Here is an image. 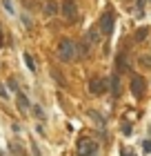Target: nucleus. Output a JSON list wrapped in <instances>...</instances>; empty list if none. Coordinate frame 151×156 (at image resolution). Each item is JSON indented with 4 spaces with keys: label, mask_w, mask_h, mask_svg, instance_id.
I'll list each match as a JSON object with an SVG mask.
<instances>
[{
    "label": "nucleus",
    "mask_w": 151,
    "mask_h": 156,
    "mask_svg": "<svg viewBox=\"0 0 151 156\" xmlns=\"http://www.w3.org/2000/svg\"><path fill=\"white\" fill-rule=\"evenodd\" d=\"M56 54H58V58H60L62 62H69V60L78 58V54H76V42L69 40V38L60 40V42H58V49H56Z\"/></svg>",
    "instance_id": "obj_1"
},
{
    "label": "nucleus",
    "mask_w": 151,
    "mask_h": 156,
    "mask_svg": "<svg viewBox=\"0 0 151 156\" xmlns=\"http://www.w3.org/2000/svg\"><path fill=\"white\" fill-rule=\"evenodd\" d=\"M60 11H62V18L67 20V23H76L78 20V7H76L74 0H64Z\"/></svg>",
    "instance_id": "obj_2"
},
{
    "label": "nucleus",
    "mask_w": 151,
    "mask_h": 156,
    "mask_svg": "<svg viewBox=\"0 0 151 156\" xmlns=\"http://www.w3.org/2000/svg\"><path fill=\"white\" fill-rule=\"evenodd\" d=\"M78 154L80 156H98V145L89 138H82L78 143Z\"/></svg>",
    "instance_id": "obj_3"
},
{
    "label": "nucleus",
    "mask_w": 151,
    "mask_h": 156,
    "mask_svg": "<svg viewBox=\"0 0 151 156\" xmlns=\"http://www.w3.org/2000/svg\"><path fill=\"white\" fill-rule=\"evenodd\" d=\"M111 31H113V11H105L100 18V34L111 36Z\"/></svg>",
    "instance_id": "obj_4"
},
{
    "label": "nucleus",
    "mask_w": 151,
    "mask_h": 156,
    "mask_svg": "<svg viewBox=\"0 0 151 156\" xmlns=\"http://www.w3.org/2000/svg\"><path fill=\"white\" fill-rule=\"evenodd\" d=\"M107 89H109V83H107L105 78H91V83H89V91H91L93 96L105 94Z\"/></svg>",
    "instance_id": "obj_5"
},
{
    "label": "nucleus",
    "mask_w": 151,
    "mask_h": 156,
    "mask_svg": "<svg viewBox=\"0 0 151 156\" xmlns=\"http://www.w3.org/2000/svg\"><path fill=\"white\" fill-rule=\"evenodd\" d=\"M145 89H147L145 80H142L140 76H133V78H131V94H133L136 98H142V96H145Z\"/></svg>",
    "instance_id": "obj_6"
},
{
    "label": "nucleus",
    "mask_w": 151,
    "mask_h": 156,
    "mask_svg": "<svg viewBox=\"0 0 151 156\" xmlns=\"http://www.w3.org/2000/svg\"><path fill=\"white\" fill-rule=\"evenodd\" d=\"M9 152H11V156H27V150L20 143H16V140L9 143Z\"/></svg>",
    "instance_id": "obj_7"
},
{
    "label": "nucleus",
    "mask_w": 151,
    "mask_h": 156,
    "mask_svg": "<svg viewBox=\"0 0 151 156\" xmlns=\"http://www.w3.org/2000/svg\"><path fill=\"white\" fill-rule=\"evenodd\" d=\"M42 11H45V16H47V18H51V16H56V13H58V5H56L53 0H49Z\"/></svg>",
    "instance_id": "obj_8"
},
{
    "label": "nucleus",
    "mask_w": 151,
    "mask_h": 156,
    "mask_svg": "<svg viewBox=\"0 0 151 156\" xmlns=\"http://www.w3.org/2000/svg\"><path fill=\"white\" fill-rule=\"evenodd\" d=\"M16 101H18L20 112H27V109H29V101H27V96L22 94V91H18V94H16Z\"/></svg>",
    "instance_id": "obj_9"
},
{
    "label": "nucleus",
    "mask_w": 151,
    "mask_h": 156,
    "mask_svg": "<svg viewBox=\"0 0 151 156\" xmlns=\"http://www.w3.org/2000/svg\"><path fill=\"white\" fill-rule=\"evenodd\" d=\"M138 65L142 69H151V54H142L140 58H138Z\"/></svg>",
    "instance_id": "obj_10"
},
{
    "label": "nucleus",
    "mask_w": 151,
    "mask_h": 156,
    "mask_svg": "<svg viewBox=\"0 0 151 156\" xmlns=\"http://www.w3.org/2000/svg\"><path fill=\"white\" fill-rule=\"evenodd\" d=\"M111 91H113V96L120 94V76H118V74L111 76Z\"/></svg>",
    "instance_id": "obj_11"
},
{
    "label": "nucleus",
    "mask_w": 151,
    "mask_h": 156,
    "mask_svg": "<svg viewBox=\"0 0 151 156\" xmlns=\"http://www.w3.org/2000/svg\"><path fill=\"white\" fill-rule=\"evenodd\" d=\"M22 58H25V65L29 67V72H36V62H33V58H31V56H29V54H25Z\"/></svg>",
    "instance_id": "obj_12"
},
{
    "label": "nucleus",
    "mask_w": 151,
    "mask_h": 156,
    "mask_svg": "<svg viewBox=\"0 0 151 156\" xmlns=\"http://www.w3.org/2000/svg\"><path fill=\"white\" fill-rule=\"evenodd\" d=\"M149 36V29L147 27H142V29H138V34H136V40H145Z\"/></svg>",
    "instance_id": "obj_13"
},
{
    "label": "nucleus",
    "mask_w": 151,
    "mask_h": 156,
    "mask_svg": "<svg viewBox=\"0 0 151 156\" xmlns=\"http://www.w3.org/2000/svg\"><path fill=\"white\" fill-rule=\"evenodd\" d=\"M87 42H98V31H96V29H91V31L87 34Z\"/></svg>",
    "instance_id": "obj_14"
},
{
    "label": "nucleus",
    "mask_w": 151,
    "mask_h": 156,
    "mask_svg": "<svg viewBox=\"0 0 151 156\" xmlns=\"http://www.w3.org/2000/svg\"><path fill=\"white\" fill-rule=\"evenodd\" d=\"M2 7H5V9L9 11V13H13V5L9 2V0H2Z\"/></svg>",
    "instance_id": "obj_15"
},
{
    "label": "nucleus",
    "mask_w": 151,
    "mask_h": 156,
    "mask_svg": "<svg viewBox=\"0 0 151 156\" xmlns=\"http://www.w3.org/2000/svg\"><path fill=\"white\" fill-rule=\"evenodd\" d=\"M7 85H9V89H11V91H16V94H18V85H16V80H9Z\"/></svg>",
    "instance_id": "obj_16"
},
{
    "label": "nucleus",
    "mask_w": 151,
    "mask_h": 156,
    "mask_svg": "<svg viewBox=\"0 0 151 156\" xmlns=\"http://www.w3.org/2000/svg\"><path fill=\"white\" fill-rule=\"evenodd\" d=\"M120 154H122V156H136L131 150H127V147H122V150H120Z\"/></svg>",
    "instance_id": "obj_17"
},
{
    "label": "nucleus",
    "mask_w": 151,
    "mask_h": 156,
    "mask_svg": "<svg viewBox=\"0 0 151 156\" xmlns=\"http://www.w3.org/2000/svg\"><path fill=\"white\" fill-rule=\"evenodd\" d=\"M142 150H145V152H151V140H145V143H142Z\"/></svg>",
    "instance_id": "obj_18"
},
{
    "label": "nucleus",
    "mask_w": 151,
    "mask_h": 156,
    "mask_svg": "<svg viewBox=\"0 0 151 156\" xmlns=\"http://www.w3.org/2000/svg\"><path fill=\"white\" fill-rule=\"evenodd\" d=\"M122 132H125V134H131V125H129V123L122 125Z\"/></svg>",
    "instance_id": "obj_19"
},
{
    "label": "nucleus",
    "mask_w": 151,
    "mask_h": 156,
    "mask_svg": "<svg viewBox=\"0 0 151 156\" xmlns=\"http://www.w3.org/2000/svg\"><path fill=\"white\" fill-rule=\"evenodd\" d=\"M0 96H2V98H7V89L2 87V83H0Z\"/></svg>",
    "instance_id": "obj_20"
},
{
    "label": "nucleus",
    "mask_w": 151,
    "mask_h": 156,
    "mask_svg": "<svg viewBox=\"0 0 151 156\" xmlns=\"http://www.w3.org/2000/svg\"><path fill=\"white\" fill-rule=\"evenodd\" d=\"M0 47H5V38H2V25H0Z\"/></svg>",
    "instance_id": "obj_21"
}]
</instances>
